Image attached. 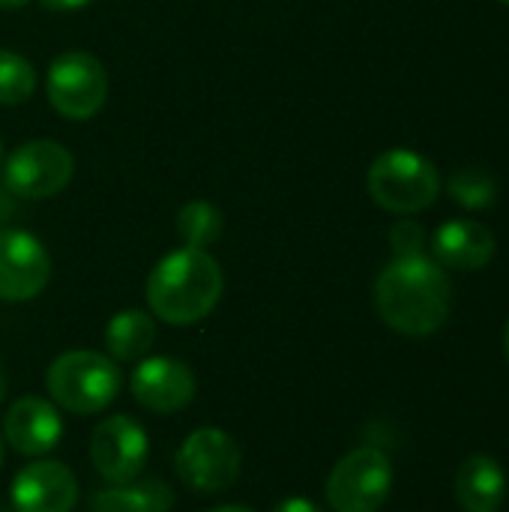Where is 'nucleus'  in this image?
I'll return each mask as SVG.
<instances>
[{"instance_id":"1","label":"nucleus","mask_w":509,"mask_h":512,"mask_svg":"<svg viewBox=\"0 0 509 512\" xmlns=\"http://www.w3.org/2000/svg\"><path fill=\"white\" fill-rule=\"evenodd\" d=\"M375 306L390 330L423 339L447 324L453 285L444 267L426 255L393 258L375 282Z\"/></svg>"},{"instance_id":"2","label":"nucleus","mask_w":509,"mask_h":512,"mask_svg":"<svg viewBox=\"0 0 509 512\" xmlns=\"http://www.w3.org/2000/svg\"><path fill=\"white\" fill-rule=\"evenodd\" d=\"M222 288L225 279L216 258L204 249L183 246L168 252L147 276V303L165 324L189 327L216 309Z\"/></svg>"},{"instance_id":"3","label":"nucleus","mask_w":509,"mask_h":512,"mask_svg":"<svg viewBox=\"0 0 509 512\" xmlns=\"http://www.w3.org/2000/svg\"><path fill=\"white\" fill-rule=\"evenodd\" d=\"M120 369L96 351H66L45 372V390L69 414L90 417L105 411L120 393Z\"/></svg>"},{"instance_id":"4","label":"nucleus","mask_w":509,"mask_h":512,"mask_svg":"<svg viewBox=\"0 0 509 512\" xmlns=\"http://www.w3.org/2000/svg\"><path fill=\"white\" fill-rule=\"evenodd\" d=\"M369 195L378 207L411 216L435 204L441 192L438 168L414 150H387L369 168Z\"/></svg>"},{"instance_id":"5","label":"nucleus","mask_w":509,"mask_h":512,"mask_svg":"<svg viewBox=\"0 0 509 512\" xmlns=\"http://www.w3.org/2000/svg\"><path fill=\"white\" fill-rule=\"evenodd\" d=\"M240 468V444L222 429H195L192 435H186L174 456V471L180 483L201 498L228 492L240 480Z\"/></svg>"},{"instance_id":"6","label":"nucleus","mask_w":509,"mask_h":512,"mask_svg":"<svg viewBox=\"0 0 509 512\" xmlns=\"http://www.w3.org/2000/svg\"><path fill=\"white\" fill-rule=\"evenodd\" d=\"M393 492V465L375 447L351 450L327 477V504L333 512H378Z\"/></svg>"},{"instance_id":"7","label":"nucleus","mask_w":509,"mask_h":512,"mask_svg":"<svg viewBox=\"0 0 509 512\" xmlns=\"http://www.w3.org/2000/svg\"><path fill=\"white\" fill-rule=\"evenodd\" d=\"M108 96L105 66L87 51H63L48 66V102L66 120H90Z\"/></svg>"},{"instance_id":"8","label":"nucleus","mask_w":509,"mask_h":512,"mask_svg":"<svg viewBox=\"0 0 509 512\" xmlns=\"http://www.w3.org/2000/svg\"><path fill=\"white\" fill-rule=\"evenodd\" d=\"M147 456H150V438L126 414L102 420L90 435V462L96 474L111 486L135 483L147 465Z\"/></svg>"},{"instance_id":"9","label":"nucleus","mask_w":509,"mask_h":512,"mask_svg":"<svg viewBox=\"0 0 509 512\" xmlns=\"http://www.w3.org/2000/svg\"><path fill=\"white\" fill-rule=\"evenodd\" d=\"M72 153L57 141H27L3 165V180L12 195L21 198H51L72 180Z\"/></svg>"},{"instance_id":"10","label":"nucleus","mask_w":509,"mask_h":512,"mask_svg":"<svg viewBox=\"0 0 509 512\" xmlns=\"http://www.w3.org/2000/svg\"><path fill=\"white\" fill-rule=\"evenodd\" d=\"M51 279V258L45 246L18 228L0 231V300L24 303L45 291Z\"/></svg>"},{"instance_id":"11","label":"nucleus","mask_w":509,"mask_h":512,"mask_svg":"<svg viewBox=\"0 0 509 512\" xmlns=\"http://www.w3.org/2000/svg\"><path fill=\"white\" fill-rule=\"evenodd\" d=\"M135 402L153 414H177L195 399V372L174 357H147L129 378Z\"/></svg>"},{"instance_id":"12","label":"nucleus","mask_w":509,"mask_h":512,"mask_svg":"<svg viewBox=\"0 0 509 512\" xmlns=\"http://www.w3.org/2000/svg\"><path fill=\"white\" fill-rule=\"evenodd\" d=\"M3 438L18 456L39 459L51 453L63 438V420L54 402L42 396H21L3 417Z\"/></svg>"},{"instance_id":"13","label":"nucleus","mask_w":509,"mask_h":512,"mask_svg":"<svg viewBox=\"0 0 509 512\" xmlns=\"http://www.w3.org/2000/svg\"><path fill=\"white\" fill-rule=\"evenodd\" d=\"M78 480L63 462H33L12 480L15 512H72Z\"/></svg>"},{"instance_id":"14","label":"nucleus","mask_w":509,"mask_h":512,"mask_svg":"<svg viewBox=\"0 0 509 512\" xmlns=\"http://www.w3.org/2000/svg\"><path fill=\"white\" fill-rule=\"evenodd\" d=\"M438 264L450 270H483L495 258V234L474 219H453L435 231L432 240Z\"/></svg>"},{"instance_id":"15","label":"nucleus","mask_w":509,"mask_h":512,"mask_svg":"<svg viewBox=\"0 0 509 512\" xmlns=\"http://www.w3.org/2000/svg\"><path fill=\"white\" fill-rule=\"evenodd\" d=\"M456 498L465 512H498L507 498V474L492 456H468L456 474Z\"/></svg>"},{"instance_id":"16","label":"nucleus","mask_w":509,"mask_h":512,"mask_svg":"<svg viewBox=\"0 0 509 512\" xmlns=\"http://www.w3.org/2000/svg\"><path fill=\"white\" fill-rule=\"evenodd\" d=\"M171 507H174V492L156 477L126 486H111L90 498V512H168Z\"/></svg>"},{"instance_id":"17","label":"nucleus","mask_w":509,"mask_h":512,"mask_svg":"<svg viewBox=\"0 0 509 512\" xmlns=\"http://www.w3.org/2000/svg\"><path fill=\"white\" fill-rule=\"evenodd\" d=\"M156 342V324L147 312H138V309H126V312H117L111 321H108V330H105V348L114 360L120 363H135V360H144L150 354Z\"/></svg>"},{"instance_id":"18","label":"nucleus","mask_w":509,"mask_h":512,"mask_svg":"<svg viewBox=\"0 0 509 512\" xmlns=\"http://www.w3.org/2000/svg\"><path fill=\"white\" fill-rule=\"evenodd\" d=\"M177 234L189 249H210L222 237V213L207 201H189L177 213Z\"/></svg>"},{"instance_id":"19","label":"nucleus","mask_w":509,"mask_h":512,"mask_svg":"<svg viewBox=\"0 0 509 512\" xmlns=\"http://www.w3.org/2000/svg\"><path fill=\"white\" fill-rule=\"evenodd\" d=\"M36 90V72L30 60L0 48V105H21Z\"/></svg>"},{"instance_id":"20","label":"nucleus","mask_w":509,"mask_h":512,"mask_svg":"<svg viewBox=\"0 0 509 512\" xmlns=\"http://www.w3.org/2000/svg\"><path fill=\"white\" fill-rule=\"evenodd\" d=\"M450 195L465 210H486L498 198V183L480 168H462L450 177Z\"/></svg>"},{"instance_id":"21","label":"nucleus","mask_w":509,"mask_h":512,"mask_svg":"<svg viewBox=\"0 0 509 512\" xmlns=\"http://www.w3.org/2000/svg\"><path fill=\"white\" fill-rule=\"evenodd\" d=\"M390 243H393V252L396 258H414V255H423V246H426V231L411 222V219H402L393 225L390 231Z\"/></svg>"},{"instance_id":"22","label":"nucleus","mask_w":509,"mask_h":512,"mask_svg":"<svg viewBox=\"0 0 509 512\" xmlns=\"http://www.w3.org/2000/svg\"><path fill=\"white\" fill-rule=\"evenodd\" d=\"M273 512H324L315 501H309V498H285L279 507Z\"/></svg>"},{"instance_id":"23","label":"nucleus","mask_w":509,"mask_h":512,"mask_svg":"<svg viewBox=\"0 0 509 512\" xmlns=\"http://www.w3.org/2000/svg\"><path fill=\"white\" fill-rule=\"evenodd\" d=\"M87 3L93 0H42L45 9H54V12H72V9H84Z\"/></svg>"},{"instance_id":"24","label":"nucleus","mask_w":509,"mask_h":512,"mask_svg":"<svg viewBox=\"0 0 509 512\" xmlns=\"http://www.w3.org/2000/svg\"><path fill=\"white\" fill-rule=\"evenodd\" d=\"M207 512H255L252 507H240V504H225V507H213Z\"/></svg>"},{"instance_id":"25","label":"nucleus","mask_w":509,"mask_h":512,"mask_svg":"<svg viewBox=\"0 0 509 512\" xmlns=\"http://www.w3.org/2000/svg\"><path fill=\"white\" fill-rule=\"evenodd\" d=\"M27 6V0H0V9H21Z\"/></svg>"},{"instance_id":"26","label":"nucleus","mask_w":509,"mask_h":512,"mask_svg":"<svg viewBox=\"0 0 509 512\" xmlns=\"http://www.w3.org/2000/svg\"><path fill=\"white\" fill-rule=\"evenodd\" d=\"M6 396V372H3V363H0V402Z\"/></svg>"},{"instance_id":"27","label":"nucleus","mask_w":509,"mask_h":512,"mask_svg":"<svg viewBox=\"0 0 509 512\" xmlns=\"http://www.w3.org/2000/svg\"><path fill=\"white\" fill-rule=\"evenodd\" d=\"M504 354H507V360H509V321H507V330H504Z\"/></svg>"},{"instance_id":"28","label":"nucleus","mask_w":509,"mask_h":512,"mask_svg":"<svg viewBox=\"0 0 509 512\" xmlns=\"http://www.w3.org/2000/svg\"><path fill=\"white\" fill-rule=\"evenodd\" d=\"M3 456H6V450H3V438H0V468H3Z\"/></svg>"},{"instance_id":"29","label":"nucleus","mask_w":509,"mask_h":512,"mask_svg":"<svg viewBox=\"0 0 509 512\" xmlns=\"http://www.w3.org/2000/svg\"><path fill=\"white\" fill-rule=\"evenodd\" d=\"M0 159H3V141H0Z\"/></svg>"},{"instance_id":"30","label":"nucleus","mask_w":509,"mask_h":512,"mask_svg":"<svg viewBox=\"0 0 509 512\" xmlns=\"http://www.w3.org/2000/svg\"><path fill=\"white\" fill-rule=\"evenodd\" d=\"M501 3H504V6H509V0H501Z\"/></svg>"},{"instance_id":"31","label":"nucleus","mask_w":509,"mask_h":512,"mask_svg":"<svg viewBox=\"0 0 509 512\" xmlns=\"http://www.w3.org/2000/svg\"><path fill=\"white\" fill-rule=\"evenodd\" d=\"M0 512H3V510H0Z\"/></svg>"}]
</instances>
